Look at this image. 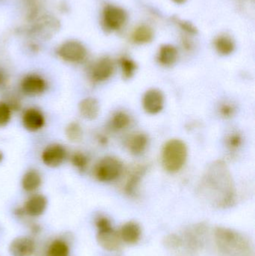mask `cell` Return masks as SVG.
<instances>
[{
  "instance_id": "cell-1",
  "label": "cell",
  "mask_w": 255,
  "mask_h": 256,
  "mask_svg": "<svg viewBox=\"0 0 255 256\" xmlns=\"http://www.w3.org/2000/svg\"><path fill=\"white\" fill-rule=\"evenodd\" d=\"M201 196L217 208L233 206L236 197L232 173L226 162L217 160L208 166L199 186Z\"/></svg>"
},
{
  "instance_id": "cell-2",
  "label": "cell",
  "mask_w": 255,
  "mask_h": 256,
  "mask_svg": "<svg viewBox=\"0 0 255 256\" xmlns=\"http://www.w3.org/2000/svg\"><path fill=\"white\" fill-rule=\"evenodd\" d=\"M217 246L227 256H255L254 246L247 237L235 230L217 228L215 231Z\"/></svg>"
},
{
  "instance_id": "cell-3",
  "label": "cell",
  "mask_w": 255,
  "mask_h": 256,
  "mask_svg": "<svg viewBox=\"0 0 255 256\" xmlns=\"http://www.w3.org/2000/svg\"><path fill=\"white\" fill-rule=\"evenodd\" d=\"M187 158V147L184 142L174 138L165 144L162 152V164L166 171L171 173L180 171Z\"/></svg>"
},
{
  "instance_id": "cell-4",
  "label": "cell",
  "mask_w": 255,
  "mask_h": 256,
  "mask_svg": "<svg viewBox=\"0 0 255 256\" xmlns=\"http://www.w3.org/2000/svg\"><path fill=\"white\" fill-rule=\"evenodd\" d=\"M123 172V164L118 158L106 156L99 161L94 168L96 178L101 182L116 180Z\"/></svg>"
},
{
  "instance_id": "cell-5",
  "label": "cell",
  "mask_w": 255,
  "mask_h": 256,
  "mask_svg": "<svg viewBox=\"0 0 255 256\" xmlns=\"http://www.w3.org/2000/svg\"><path fill=\"white\" fill-rule=\"evenodd\" d=\"M58 54L63 60L71 63H80L87 56V50L82 44L76 40L64 42L58 50Z\"/></svg>"
},
{
  "instance_id": "cell-6",
  "label": "cell",
  "mask_w": 255,
  "mask_h": 256,
  "mask_svg": "<svg viewBox=\"0 0 255 256\" xmlns=\"http://www.w3.org/2000/svg\"><path fill=\"white\" fill-rule=\"evenodd\" d=\"M125 10L118 6H106L103 12V24L105 28L109 31L120 30L127 20Z\"/></svg>"
},
{
  "instance_id": "cell-7",
  "label": "cell",
  "mask_w": 255,
  "mask_h": 256,
  "mask_svg": "<svg viewBox=\"0 0 255 256\" xmlns=\"http://www.w3.org/2000/svg\"><path fill=\"white\" fill-rule=\"evenodd\" d=\"M115 66L109 57H103L97 60L90 69V78L94 82L107 80L113 74Z\"/></svg>"
},
{
  "instance_id": "cell-8",
  "label": "cell",
  "mask_w": 255,
  "mask_h": 256,
  "mask_svg": "<svg viewBox=\"0 0 255 256\" xmlns=\"http://www.w3.org/2000/svg\"><path fill=\"white\" fill-rule=\"evenodd\" d=\"M67 156V152L61 144H52L45 148L42 152L41 160L45 165L52 168L59 166Z\"/></svg>"
},
{
  "instance_id": "cell-9",
  "label": "cell",
  "mask_w": 255,
  "mask_h": 256,
  "mask_svg": "<svg viewBox=\"0 0 255 256\" xmlns=\"http://www.w3.org/2000/svg\"><path fill=\"white\" fill-rule=\"evenodd\" d=\"M35 250V242L28 236L15 238L9 246V252L11 256H32Z\"/></svg>"
},
{
  "instance_id": "cell-10",
  "label": "cell",
  "mask_w": 255,
  "mask_h": 256,
  "mask_svg": "<svg viewBox=\"0 0 255 256\" xmlns=\"http://www.w3.org/2000/svg\"><path fill=\"white\" fill-rule=\"evenodd\" d=\"M22 92L28 96L34 97L43 94L46 88V82L41 76L30 74L25 76L21 82Z\"/></svg>"
},
{
  "instance_id": "cell-11",
  "label": "cell",
  "mask_w": 255,
  "mask_h": 256,
  "mask_svg": "<svg viewBox=\"0 0 255 256\" xmlns=\"http://www.w3.org/2000/svg\"><path fill=\"white\" fill-rule=\"evenodd\" d=\"M165 98L160 90H148L143 97V108L149 114H157L164 108Z\"/></svg>"
},
{
  "instance_id": "cell-12",
  "label": "cell",
  "mask_w": 255,
  "mask_h": 256,
  "mask_svg": "<svg viewBox=\"0 0 255 256\" xmlns=\"http://www.w3.org/2000/svg\"><path fill=\"white\" fill-rule=\"evenodd\" d=\"M47 207V200L41 194H34L30 196L24 204L25 214L31 218H38L41 216Z\"/></svg>"
},
{
  "instance_id": "cell-13",
  "label": "cell",
  "mask_w": 255,
  "mask_h": 256,
  "mask_svg": "<svg viewBox=\"0 0 255 256\" xmlns=\"http://www.w3.org/2000/svg\"><path fill=\"white\" fill-rule=\"evenodd\" d=\"M97 240L100 246L108 251L118 250L121 246L119 233L112 228L98 231Z\"/></svg>"
},
{
  "instance_id": "cell-14",
  "label": "cell",
  "mask_w": 255,
  "mask_h": 256,
  "mask_svg": "<svg viewBox=\"0 0 255 256\" xmlns=\"http://www.w3.org/2000/svg\"><path fill=\"white\" fill-rule=\"evenodd\" d=\"M22 122L23 127L27 130L35 132L44 126L45 118L40 110L34 108H30L24 112Z\"/></svg>"
},
{
  "instance_id": "cell-15",
  "label": "cell",
  "mask_w": 255,
  "mask_h": 256,
  "mask_svg": "<svg viewBox=\"0 0 255 256\" xmlns=\"http://www.w3.org/2000/svg\"><path fill=\"white\" fill-rule=\"evenodd\" d=\"M146 170L147 167L145 166H139L130 172L124 186V192L127 195L133 196L136 194L141 179L143 177Z\"/></svg>"
},
{
  "instance_id": "cell-16",
  "label": "cell",
  "mask_w": 255,
  "mask_h": 256,
  "mask_svg": "<svg viewBox=\"0 0 255 256\" xmlns=\"http://www.w3.org/2000/svg\"><path fill=\"white\" fill-rule=\"evenodd\" d=\"M140 226L134 222H128L121 227L120 231V237L123 242L128 244H135L140 239Z\"/></svg>"
},
{
  "instance_id": "cell-17",
  "label": "cell",
  "mask_w": 255,
  "mask_h": 256,
  "mask_svg": "<svg viewBox=\"0 0 255 256\" xmlns=\"http://www.w3.org/2000/svg\"><path fill=\"white\" fill-rule=\"evenodd\" d=\"M79 110L81 116L85 120H94L98 116L100 104L97 99L86 98L79 103Z\"/></svg>"
},
{
  "instance_id": "cell-18",
  "label": "cell",
  "mask_w": 255,
  "mask_h": 256,
  "mask_svg": "<svg viewBox=\"0 0 255 256\" xmlns=\"http://www.w3.org/2000/svg\"><path fill=\"white\" fill-rule=\"evenodd\" d=\"M148 138L146 134L136 132L127 140V148L133 155L142 154L148 147Z\"/></svg>"
},
{
  "instance_id": "cell-19",
  "label": "cell",
  "mask_w": 255,
  "mask_h": 256,
  "mask_svg": "<svg viewBox=\"0 0 255 256\" xmlns=\"http://www.w3.org/2000/svg\"><path fill=\"white\" fill-rule=\"evenodd\" d=\"M41 176L36 170H28L22 179V186L25 192H32L37 190L41 185Z\"/></svg>"
},
{
  "instance_id": "cell-20",
  "label": "cell",
  "mask_w": 255,
  "mask_h": 256,
  "mask_svg": "<svg viewBox=\"0 0 255 256\" xmlns=\"http://www.w3.org/2000/svg\"><path fill=\"white\" fill-rule=\"evenodd\" d=\"M178 50L172 45H163L160 48L158 54V61L164 66H171L178 60Z\"/></svg>"
},
{
  "instance_id": "cell-21",
  "label": "cell",
  "mask_w": 255,
  "mask_h": 256,
  "mask_svg": "<svg viewBox=\"0 0 255 256\" xmlns=\"http://www.w3.org/2000/svg\"><path fill=\"white\" fill-rule=\"evenodd\" d=\"M70 248L68 244L63 239L52 240L46 251V256H69Z\"/></svg>"
},
{
  "instance_id": "cell-22",
  "label": "cell",
  "mask_w": 255,
  "mask_h": 256,
  "mask_svg": "<svg viewBox=\"0 0 255 256\" xmlns=\"http://www.w3.org/2000/svg\"><path fill=\"white\" fill-rule=\"evenodd\" d=\"M154 38V32L148 26L137 27L132 34V40L138 44L149 43Z\"/></svg>"
},
{
  "instance_id": "cell-23",
  "label": "cell",
  "mask_w": 255,
  "mask_h": 256,
  "mask_svg": "<svg viewBox=\"0 0 255 256\" xmlns=\"http://www.w3.org/2000/svg\"><path fill=\"white\" fill-rule=\"evenodd\" d=\"M215 46L217 52L223 56H229L235 49V42L229 36H222L215 40Z\"/></svg>"
},
{
  "instance_id": "cell-24",
  "label": "cell",
  "mask_w": 255,
  "mask_h": 256,
  "mask_svg": "<svg viewBox=\"0 0 255 256\" xmlns=\"http://www.w3.org/2000/svg\"><path fill=\"white\" fill-rule=\"evenodd\" d=\"M130 123V118L126 112L119 111L115 112L111 120V126L115 130H121L128 127Z\"/></svg>"
},
{
  "instance_id": "cell-25",
  "label": "cell",
  "mask_w": 255,
  "mask_h": 256,
  "mask_svg": "<svg viewBox=\"0 0 255 256\" xmlns=\"http://www.w3.org/2000/svg\"><path fill=\"white\" fill-rule=\"evenodd\" d=\"M120 64L122 70L123 76L126 80L130 79L134 75L137 68L136 63L127 57H123L121 58Z\"/></svg>"
},
{
  "instance_id": "cell-26",
  "label": "cell",
  "mask_w": 255,
  "mask_h": 256,
  "mask_svg": "<svg viewBox=\"0 0 255 256\" xmlns=\"http://www.w3.org/2000/svg\"><path fill=\"white\" fill-rule=\"evenodd\" d=\"M82 135H83V132H82V128L78 123H70L66 128V136H67V138L73 142H78L81 141Z\"/></svg>"
},
{
  "instance_id": "cell-27",
  "label": "cell",
  "mask_w": 255,
  "mask_h": 256,
  "mask_svg": "<svg viewBox=\"0 0 255 256\" xmlns=\"http://www.w3.org/2000/svg\"><path fill=\"white\" fill-rule=\"evenodd\" d=\"M243 143L242 136L238 132H233L226 138V146L231 152H236Z\"/></svg>"
},
{
  "instance_id": "cell-28",
  "label": "cell",
  "mask_w": 255,
  "mask_h": 256,
  "mask_svg": "<svg viewBox=\"0 0 255 256\" xmlns=\"http://www.w3.org/2000/svg\"><path fill=\"white\" fill-rule=\"evenodd\" d=\"M71 162L76 168L83 171L88 166V158L82 152H76L72 155Z\"/></svg>"
},
{
  "instance_id": "cell-29",
  "label": "cell",
  "mask_w": 255,
  "mask_h": 256,
  "mask_svg": "<svg viewBox=\"0 0 255 256\" xmlns=\"http://www.w3.org/2000/svg\"><path fill=\"white\" fill-rule=\"evenodd\" d=\"M11 118V110L7 104L0 103V127L8 124Z\"/></svg>"
},
{
  "instance_id": "cell-30",
  "label": "cell",
  "mask_w": 255,
  "mask_h": 256,
  "mask_svg": "<svg viewBox=\"0 0 255 256\" xmlns=\"http://www.w3.org/2000/svg\"><path fill=\"white\" fill-rule=\"evenodd\" d=\"M236 108L235 105L229 102H225L222 104L220 106V114L223 118H231L235 115Z\"/></svg>"
},
{
  "instance_id": "cell-31",
  "label": "cell",
  "mask_w": 255,
  "mask_h": 256,
  "mask_svg": "<svg viewBox=\"0 0 255 256\" xmlns=\"http://www.w3.org/2000/svg\"><path fill=\"white\" fill-rule=\"evenodd\" d=\"M174 21L179 26L181 30H184L186 32L189 33L190 34H197V28L193 24H190V22L185 20H181L178 19L177 18H174Z\"/></svg>"
},
{
  "instance_id": "cell-32",
  "label": "cell",
  "mask_w": 255,
  "mask_h": 256,
  "mask_svg": "<svg viewBox=\"0 0 255 256\" xmlns=\"http://www.w3.org/2000/svg\"><path fill=\"white\" fill-rule=\"evenodd\" d=\"M95 224L98 231L109 230V228H112L110 221L105 216H100V218H97L96 220Z\"/></svg>"
},
{
  "instance_id": "cell-33",
  "label": "cell",
  "mask_w": 255,
  "mask_h": 256,
  "mask_svg": "<svg viewBox=\"0 0 255 256\" xmlns=\"http://www.w3.org/2000/svg\"><path fill=\"white\" fill-rule=\"evenodd\" d=\"M31 230L34 234H38L40 232V227L37 224H34V225L31 226Z\"/></svg>"
},
{
  "instance_id": "cell-34",
  "label": "cell",
  "mask_w": 255,
  "mask_h": 256,
  "mask_svg": "<svg viewBox=\"0 0 255 256\" xmlns=\"http://www.w3.org/2000/svg\"><path fill=\"white\" fill-rule=\"evenodd\" d=\"M172 1L178 3V4H183V3L185 2L187 0H172Z\"/></svg>"
},
{
  "instance_id": "cell-35",
  "label": "cell",
  "mask_w": 255,
  "mask_h": 256,
  "mask_svg": "<svg viewBox=\"0 0 255 256\" xmlns=\"http://www.w3.org/2000/svg\"><path fill=\"white\" fill-rule=\"evenodd\" d=\"M2 160H3V154H2V153H1V152H0V162H1V161H2Z\"/></svg>"
},
{
  "instance_id": "cell-36",
  "label": "cell",
  "mask_w": 255,
  "mask_h": 256,
  "mask_svg": "<svg viewBox=\"0 0 255 256\" xmlns=\"http://www.w3.org/2000/svg\"><path fill=\"white\" fill-rule=\"evenodd\" d=\"M1 76H0V82H1Z\"/></svg>"
}]
</instances>
